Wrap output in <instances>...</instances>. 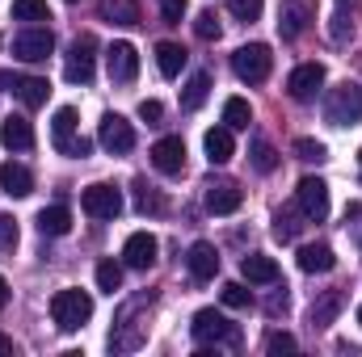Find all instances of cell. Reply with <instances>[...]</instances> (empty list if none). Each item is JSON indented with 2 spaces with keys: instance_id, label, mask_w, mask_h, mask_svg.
Instances as JSON below:
<instances>
[{
  "instance_id": "cell-42",
  "label": "cell",
  "mask_w": 362,
  "mask_h": 357,
  "mask_svg": "<svg viewBox=\"0 0 362 357\" xmlns=\"http://www.w3.org/2000/svg\"><path fill=\"white\" fill-rule=\"evenodd\" d=\"M160 13H165L169 25H181V17H185V0H160Z\"/></svg>"
},
{
  "instance_id": "cell-47",
  "label": "cell",
  "mask_w": 362,
  "mask_h": 357,
  "mask_svg": "<svg viewBox=\"0 0 362 357\" xmlns=\"http://www.w3.org/2000/svg\"><path fill=\"white\" fill-rule=\"evenodd\" d=\"M358 324H362V303H358Z\"/></svg>"
},
{
  "instance_id": "cell-39",
  "label": "cell",
  "mask_w": 362,
  "mask_h": 357,
  "mask_svg": "<svg viewBox=\"0 0 362 357\" xmlns=\"http://www.w3.org/2000/svg\"><path fill=\"white\" fill-rule=\"evenodd\" d=\"M329 34H333V42H346V38L354 34V21L346 17V0H341V8L333 13V30H329Z\"/></svg>"
},
{
  "instance_id": "cell-15",
  "label": "cell",
  "mask_w": 362,
  "mask_h": 357,
  "mask_svg": "<svg viewBox=\"0 0 362 357\" xmlns=\"http://www.w3.org/2000/svg\"><path fill=\"white\" fill-rule=\"evenodd\" d=\"M156 236H148V231H135V236H127V244H122V265L131 269H148L156 261Z\"/></svg>"
},
{
  "instance_id": "cell-38",
  "label": "cell",
  "mask_w": 362,
  "mask_h": 357,
  "mask_svg": "<svg viewBox=\"0 0 362 357\" xmlns=\"http://www.w3.org/2000/svg\"><path fill=\"white\" fill-rule=\"evenodd\" d=\"M228 8H232V17H240V21H257L262 8H266V0H228Z\"/></svg>"
},
{
  "instance_id": "cell-28",
  "label": "cell",
  "mask_w": 362,
  "mask_h": 357,
  "mask_svg": "<svg viewBox=\"0 0 362 357\" xmlns=\"http://www.w3.org/2000/svg\"><path fill=\"white\" fill-rule=\"evenodd\" d=\"M249 122H253L249 101H245V97H228V101H223V126H232V131H249Z\"/></svg>"
},
{
  "instance_id": "cell-7",
  "label": "cell",
  "mask_w": 362,
  "mask_h": 357,
  "mask_svg": "<svg viewBox=\"0 0 362 357\" xmlns=\"http://www.w3.org/2000/svg\"><path fill=\"white\" fill-rule=\"evenodd\" d=\"M51 51H55V38H51L47 25H30V30H21V34L13 38V55H17L21 63H42Z\"/></svg>"
},
{
  "instance_id": "cell-48",
  "label": "cell",
  "mask_w": 362,
  "mask_h": 357,
  "mask_svg": "<svg viewBox=\"0 0 362 357\" xmlns=\"http://www.w3.org/2000/svg\"><path fill=\"white\" fill-rule=\"evenodd\" d=\"M358 169H362V152H358Z\"/></svg>"
},
{
  "instance_id": "cell-26",
  "label": "cell",
  "mask_w": 362,
  "mask_h": 357,
  "mask_svg": "<svg viewBox=\"0 0 362 357\" xmlns=\"http://www.w3.org/2000/svg\"><path fill=\"white\" fill-rule=\"evenodd\" d=\"M101 17L114 25H139V4L135 0H101Z\"/></svg>"
},
{
  "instance_id": "cell-46",
  "label": "cell",
  "mask_w": 362,
  "mask_h": 357,
  "mask_svg": "<svg viewBox=\"0 0 362 357\" xmlns=\"http://www.w3.org/2000/svg\"><path fill=\"white\" fill-rule=\"evenodd\" d=\"M4 298H8V282L0 277V307H4Z\"/></svg>"
},
{
  "instance_id": "cell-2",
  "label": "cell",
  "mask_w": 362,
  "mask_h": 357,
  "mask_svg": "<svg viewBox=\"0 0 362 357\" xmlns=\"http://www.w3.org/2000/svg\"><path fill=\"white\" fill-rule=\"evenodd\" d=\"M325 118L333 122V126H354L362 122V85H337V89L329 92V101H325Z\"/></svg>"
},
{
  "instance_id": "cell-16",
  "label": "cell",
  "mask_w": 362,
  "mask_h": 357,
  "mask_svg": "<svg viewBox=\"0 0 362 357\" xmlns=\"http://www.w3.org/2000/svg\"><path fill=\"white\" fill-rule=\"evenodd\" d=\"M0 143H4L8 152H25V147H34V126H30V118L8 114V118L0 122Z\"/></svg>"
},
{
  "instance_id": "cell-18",
  "label": "cell",
  "mask_w": 362,
  "mask_h": 357,
  "mask_svg": "<svg viewBox=\"0 0 362 357\" xmlns=\"http://www.w3.org/2000/svg\"><path fill=\"white\" fill-rule=\"evenodd\" d=\"M185 265H189V273H194L198 282H211V277L219 273V253H215V244H206V240H198V244L189 248V257H185Z\"/></svg>"
},
{
  "instance_id": "cell-6",
  "label": "cell",
  "mask_w": 362,
  "mask_h": 357,
  "mask_svg": "<svg viewBox=\"0 0 362 357\" xmlns=\"http://www.w3.org/2000/svg\"><path fill=\"white\" fill-rule=\"evenodd\" d=\"M55 152L76 156V160H85V156L93 152L89 139H76V109H72V105L55 109Z\"/></svg>"
},
{
  "instance_id": "cell-21",
  "label": "cell",
  "mask_w": 362,
  "mask_h": 357,
  "mask_svg": "<svg viewBox=\"0 0 362 357\" xmlns=\"http://www.w3.org/2000/svg\"><path fill=\"white\" fill-rule=\"evenodd\" d=\"M0 189L8 193V198H25V193H34V177H30V169L25 164H0Z\"/></svg>"
},
{
  "instance_id": "cell-45",
  "label": "cell",
  "mask_w": 362,
  "mask_h": 357,
  "mask_svg": "<svg viewBox=\"0 0 362 357\" xmlns=\"http://www.w3.org/2000/svg\"><path fill=\"white\" fill-rule=\"evenodd\" d=\"M0 353H17V345H13L8 337H0Z\"/></svg>"
},
{
  "instance_id": "cell-37",
  "label": "cell",
  "mask_w": 362,
  "mask_h": 357,
  "mask_svg": "<svg viewBox=\"0 0 362 357\" xmlns=\"http://www.w3.org/2000/svg\"><path fill=\"white\" fill-rule=\"evenodd\" d=\"M295 156H299V160H308V164L329 160V152H325V143H320V139H299V143H295Z\"/></svg>"
},
{
  "instance_id": "cell-35",
  "label": "cell",
  "mask_w": 362,
  "mask_h": 357,
  "mask_svg": "<svg viewBox=\"0 0 362 357\" xmlns=\"http://www.w3.org/2000/svg\"><path fill=\"white\" fill-rule=\"evenodd\" d=\"M223 307H236V311H249L253 307V294L240 286V282H228L223 286Z\"/></svg>"
},
{
  "instance_id": "cell-22",
  "label": "cell",
  "mask_w": 362,
  "mask_h": 357,
  "mask_svg": "<svg viewBox=\"0 0 362 357\" xmlns=\"http://www.w3.org/2000/svg\"><path fill=\"white\" fill-rule=\"evenodd\" d=\"M13 92L21 97V105H25V109H38V105H47L51 85H47L42 76H13Z\"/></svg>"
},
{
  "instance_id": "cell-14",
  "label": "cell",
  "mask_w": 362,
  "mask_h": 357,
  "mask_svg": "<svg viewBox=\"0 0 362 357\" xmlns=\"http://www.w3.org/2000/svg\"><path fill=\"white\" fill-rule=\"evenodd\" d=\"M240 202H245V193L236 181H211L206 185V210L211 214H232V210H240Z\"/></svg>"
},
{
  "instance_id": "cell-17",
  "label": "cell",
  "mask_w": 362,
  "mask_h": 357,
  "mask_svg": "<svg viewBox=\"0 0 362 357\" xmlns=\"http://www.w3.org/2000/svg\"><path fill=\"white\" fill-rule=\"evenodd\" d=\"M308 21H312L308 0H286V4L278 8V34H282V38H299V34L308 30Z\"/></svg>"
},
{
  "instance_id": "cell-24",
  "label": "cell",
  "mask_w": 362,
  "mask_h": 357,
  "mask_svg": "<svg viewBox=\"0 0 362 357\" xmlns=\"http://www.w3.org/2000/svg\"><path fill=\"white\" fill-rule=\"evenodd\" d=\"M240 273H245L249 282H257V286L278 282V265H274V257H266V253H249V257L240 261Z\"/></svg>"
},
{
  "instance_id": "cell-12",
  "label": "cell",
  "mask_w": 362,
  "mask_h": 357,
  "mask_svg": "<svg viewBox=\"0 0 362 357\" xmlns=\"http://www.w3.org/2000/svg\"><path fill=\"white\" fill-rule=\"evenodd\" d=\"M152 164H156V173H165V177H181V173H185V143H181L177 135L156 139V147H152Z\"/></svg>"
},
{
  "instance_id": "cell-19",
  "label": "cell",
  "mask_w": 362,
  "mask_h": 357,
  "mask_svg": "<svg viewBox=\"0 0 362 357\" xmlns=\"http://www.w3.org/2000/svg\"><path fill=\"white\" fill-rule=\"evenodd\" d=\"M346 307V294L341 290H325L316 303H312V311H308V324L312 328H329L333 320H337V311Z\"/></svg>"
},
{
  "instance_id": "cell-36",
  "label": "cell",
  "mask_w": 362,
  "mask_h": 357,
  "mask_svg": "<svg viewBox=\"0 0 362 357\" xmlns=\"http://www.w3.org/2000/svg\"><path fill=\"white\" fill-rule=\"evenodd\" d=\"M194 34H198L202 42H215V38L223 34V30H219V17H215L211 8H206V13H198V21H194Z\"/></svg>"
},
{
  "instance_id": "cell-9",
  "label": "cell",
  "mask_w": 362,
  "mask_h": 357,
  "mask_svg": "<svg viewBox=\"0 0 362 357\" xmlns=\"http://www.w3.org/2000/svg\"><path fill=\"white\" fill-rule=\"evenodd\" d=\"M295 206L303 210L308 223H320V219L329 214V185L320 177H303L299 189H295Z\"/></svg>"
},
{
  "instance_id": "cell-25",
  "label": "cell",
  "mask_w": 362,
  "mask_h": 357,
  "mask_svg": "<svg viewBox=\"0 0 362 357\" xmlns=\"http://www.w3.org/2000/svg\"><path fill=\"white\" fill-rule=\"evenodd\" d=\"M38 231L42 236H68L72 231V210L68 206H42L38 210Z\"/></svg>"
},
{
  "instance_id": "cell-29",
  "label": "cell",
  "mask_w": 362,
  "mask_h": 357,
  "mask_svg": "<svg viewBox=\"0 0 362 357\" xmlns=\"http://www.w3.org/2000/svg\"><path fill=\"white\" fill-rule=\"evenodd\" d=\"M206 92H211V76H206V72H194L189 85H185V92H181V105H185V109H198V105L206 101Z\"/></svg>"
},
{
  "instance_id": "cell-5",
  "label": "cell",
  "mask_w": 362,
  "mask_h": 357,
  "mask_svg": "<svg viewBox=\"0 0 362 357\" xmlns=\"http://www.w3.org/2000/svg\"><path fill=\"white\" fill-rule=\"evenodd\" d=\"M93 68H97V38L93 34H81L72 47H68V63H64V76L72 85H89Z\"/></svg>"
},
{
  "instance_id": "cell-23",
  "label": "cell",
  "mask_w": 362,
  "mask_h": 357,
  "mask_svg": "<svg viewBox=\"0 0 362 357\" xmlns=\"http://www.w3.org/2000/svg\"><path fill=\"white\" fill-rule=\"evenodd\" d=\"M333 265H337V257H333L329 244H303L299 248V269L303 273H329Z\"/></svg>"
},
{
  "instance_id": "cell-32",
  "label": "cell",
  "mask_w": 362,
  "mask_h": 357,
  "mask_svg": "<svg viewBox=\"0 0 362 357\" xmlns=\"http://www.w3.org/2000/svg\"><path fill=\"white\" fill-rule=\"evenodd\" d=\"M13 21H51L47 0H13Z\"/></svg>"
},
{
  "instance_id": "cell-31",
  "label": "cell",
  "mask_w": 362,
  "mask_h": 357,
  "mask_svg": "<svg viewBox=\"0 0 362 357\" xmlns=\"http://www.w3.org/2000/svg\"><path fill=\"white\" fill-rule=\"evenodd\" d=\"M249 160H253L257 173H274V169H278V152H274L266 139H253V143H249Z\"/></svg>"
},
{
  "instance_id": "cell-20",
  "label": "cell",
  "mask_w": 362,
  "mask_h": 357,
  "mask_svg": "<svg viewBox=\"0 0 362 357\" xmlns=\"http://www.w3.org/2000/svg\"><path fill=\"white\" fill-rule=\"evenodd\" d=\"M202 147H206V160H211V164H228L232 152H236V143H232V126H215V131H206V135H202Z\"/></svg>"
},
{
  "instance_id": "cell-41",
  "label": "cell",
  "mask_w": 362,
  "mask_h": 357,
  "mask_svg": "<svg viewBox=\"0 0 362 357\" xmlns=\"http://www.w3.org/2000/svg\"><path fill=\"white\" fill-rule=\"evenodd\" d=\"M299 345H295V337L291 332H270V341H266V353H295Z\"/></svg>"
},
{
  "instance_id": "cell-13",
  "label": "cell",
  "mask_w": 362,
  "mask_h": 357,
  "mask_svg": "<svg viewBox=\"0 0 362 357\" xmlns=\"http://www.w3.org/2000/svg\"><path fill=\"white\" fill-rule=\"evenodd\" d=\"M325 85V68L320 63H299L295 72H291V80H286V92L295 97V101H312L316 92Z\"/></svg>"
},
{
  "instance_id": "cell-49",
  "label": "cell",
  "mask_w": 362,
  "mask_h": 357,
  "mask_svg": "<svg viewBox=\"0 0 362 357\" xmlns=\"http://www.w3.org/2000/svg\"><path fill=\"white\" fill-rule=\"evenodd\" d=\"M68 4H76V0H68Z\"/></svg>"
},
{
  "instance_id": "cell-3",
  "label": "cell",
  "mask_w": 362,
  "mask_h": 357,
  "mask_svg": "<svg viewBox=\"0 0 362 357\" xmlns=\"http://www.w3.org/2000/svg\"><path fill=\"white\" fill-rule=\"evenodd\" d=\"M189 332H194V341H198V345H236V341H240L236 324H228L215 307L198 311V315H194V324H189Z\"/></svg>"
},
{
  "instance_id": "cell-34",
  "label": "cell",
  "mask_w": 362,
  "mask_h": 357,
  "mask_svg": "<svg viewBox=\"0 0 362 357\" xmlns=\"http://www.w3.org/2000/svg\"><path fill=\"white\" fill-rule=\"evenodd\" d=\"M97 290H105V294L122 290V265L118 261H101L97 265Z\"/></svg>"
},
{
  "instance_id": "cell-44",
  "label": "cell",
  "mask_w": 362,
  "mask_h": 357,
  "mask_svg": "<svg viewBox=\"0 0 362 357\" xmlns=\"http://www.w3.org/2000/svg\"><path fill=\"white\" fill-rule=\"evenodd\" d=\"M278 311H286V294H274L270 298V315H278Z\"/></svg>"
},
{
  "instance_id": "cell-43",
  "label": "cell",
  "mask_w": 362,
  "mask_h": 357,
  "mask_svg": "<svg viewBox=\"0 0 362 357\" xmlns=\"http://www.w3.org/2000/svg\"><path fill=\"white\" fill-rule=\"evenodd\" d=\"M160 114H165L160 101H139V118H144V122H160Z\"/></svg>"
},
{
  "instance_id": "cell-1",
  "label": "cell",
  "mask_w": 362,
  "mask_h": 357,
  "mask_svg": "<svg viewBox=\"0 0 362 357\" xmlns=\"http://www.w3.org/2000/svg\"><path fill=\"white\" fill-rule=\"evenodd\" d=\"M51 320H55V328L59 332H76V328H85L93 320V298L85 290H59L55 298H51Z\"/></svg>"
},
{
  "instance_id": "cell-8",
  "label": "cell",
  "mask_w": 362,
  "mask_h": 357,
  "mask_svg": "<svg viewBox=\"0 0 362 357\" xmlns=\"http://www.w3.org/2000/svg\"><path fill=\"white\" fill-rule=\"evenodd\" d=\"M97 143H101L110 156H127V152L135 147V131H131V122H127L122 114H105L101 126H97Z\"/></svg>"
},
{
  "instance_id": "cell-30",
  "label": "cell",
  "mask_w": 362,
  "mask_h": 357,
  "mask_svg": "<svg viewBox=\"0 0 362 357\" xmlns=\"http://www.w3.org/2000/svg\"><path fill=\"white\" fill-rule=\"evenodd\" d=\"M299 214H303V210H299ZM299 214H295V210H291V206H286V210H278V214H274V236H278V240H282V244H291V240H295V236H299V227H303V223H299Z\"/></svg>"
},
{
  "instance_id": "cell-4",
  "label": "cell",
  "mask_w": 362,
  "mask_h": 357,
  "mask_svg": "<svg viewBox=\"0 0 362 357\" xmlns=\"http://www.w3.org/2000/svg\"><path fill=\"white\" fill-rule=\"evenodd\" d=\"M270 63H274V55H270L266 42H249V47H240V51L232 55V72H236L245 85H262V80L270 76Z\"/></svg>"
},
{
  "instance_id": "cell-27",
  "label": "cell",
  "mask_w": 362,
  "mask_h": 357,
  "mask_svg": "<svg viewBox=\"0 0 362 357\" xmlns=\"http://www.w3.org/2000/svg\"><path fill=\"white\" fill-rule=\"evenodd\" d=\"M156 68H160V76H181V68H185V51H181L177 42H160L156 47Z\"/></svg>"
},
{
  "instance_id": "cell-10",
  "label": "cell",
  "mask_w": 362,
  "mask_h": 357,
  "mask_svg": "<svg viewBox=\"0 0 362 357\" xmlns=\"http://www.w3.org/2000/svg\"><path fill=\"white\" fill-rule=\"evenodd\" d=\"M81 206H85L89 219H118L122 214V193L114 185H89L81 193Z\"/></svg>"
},
{
  "instance_id": "cell-40",
  "label": "cell",
  "mask_w": 362,
  "mask_h": 357,
  "mask_svg": "<svg viewBox=\"0 0 362 357\" xmlns=\"http://www.w3.org/2000/svg\"><path fill=\"white\" fill-rule=\"evenodd\" d=\"M13 248H17V219L0 214V253H13Z\"/></svg>"
},
{
  "instance_id": "cell-11",
  "label": "cell",
  "mask_w": 362,
  "mask_h": 357,
  "mask_svg": "<svg viewBox=\"0 0 362 357\" xmlns=\"http://www.w3.org/2000/svg\"><path fill=\"white\" fill-rule=\"evenodd\" d=\"M105 63H110V80L114 85H131L139 76V51L131 42H114L105 51Z\"/></svg>"
},
{
  "instance_id": "cell-33",
  "label": "cell",
  "mask_w": 362,
  "mask_h": 357,
  "mask_svg": "<svg viewBox=\"0 0 362 357\" xmlns=\"http://www.w3.org/2000/svg\"><path fill=\"white\" fill-rule=\"evenodd\" d=\"M135 206L144 210V214H160L165 210V202H160V193L148 185V181H135Z\"/></svg>"
}]
</instances>
